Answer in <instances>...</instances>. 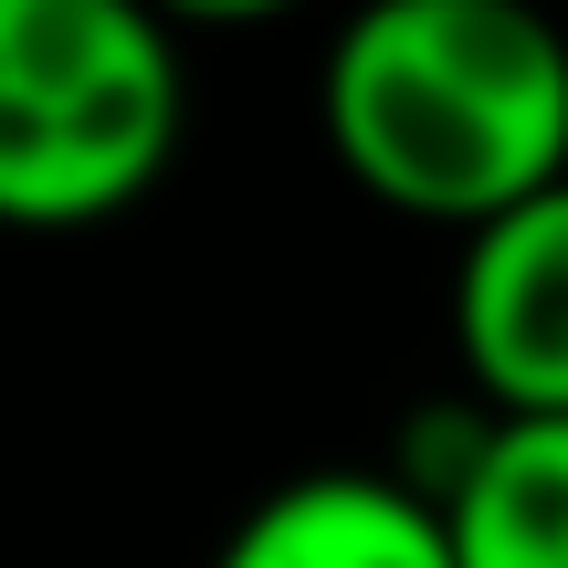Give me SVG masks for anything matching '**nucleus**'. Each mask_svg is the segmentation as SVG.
Segmentation results:
<instances>
[{"label":"nucleus","instance_id":"nucleus-2","mask_svg":"<svg viewBox=\"0 0 568 568\" xmlns=\"http://www.w3.org/2000/svg\"><path fill=\"white\" fill-rule=\"evenodd\" d=\"M180 32L148 0H0V232H84L169 180Z\"/></svg>","mask_w":568,"mask_h":568},{"label":"nucleus","instance_id":"nucleus-4","mask_svg":"<svg viewBox=\"0 0 568 568\" xmlns=\"http://www.w3.org/2000/svg\"><path fill=\"white\" fill-rule=\"evenodd\" d=\"M211 568H453V537L400 474L316 464L232 516Z\"/></svg>","mask_w":568,"mask_h":568},{"label":"nucleus","instance_id":"nucleus-6","mask_svg":"<svg viewBox=\"0 0 568 568\" xmlns=\"http://www.w3.org/2000/svg\"><path fill=\"white\" fill-rule=\"evenodd\" d=\"M148 11L169 21V32H243V21H284V11H305V0H148Z\"/></svg>","mask_w":568,"mask_h":568},{"label":"nucleus","instance_id":"nucleus-3","mask_svg":"<svg viewBox=\"0 0 568 568\" xmlns=\"http://www.w3.org/2000/svg\"><path fill=\"white\" fill-rule=\"evenodd\" d=\"M453 347L485 410L568 422V180L464 232L453 264Z\"/></svg>","mask_w":568,"mask_h":568},{"label":"nucleus","instance_id":"nucleus-1","mask_svg":"<svg viewBox=\"0 0 568 568\" xmlns=\"http://www.w3.org/2000/svg\"><path fill=\"white\" fill-rule=\"evenodd\" d=\"M316 116L379 211L485 232L568 180V32L537 0H358Z\"/></svg>","mask_w":568,"mask_h":568},{"label":"nucleus","instance_id":"nucleus-5","mask_svg":"<svg viewBox=\"0 0 568 568\" xmlns=\"http://www.w3.org/2000/svg\"><path fill=\"white\" fill-rule=\"evenodd\" d=\"M432 516L453 537V568H568V422L495 410L474 474Z\"/></svg>","mask_w":568,"mask_h":568}]
</instances>
